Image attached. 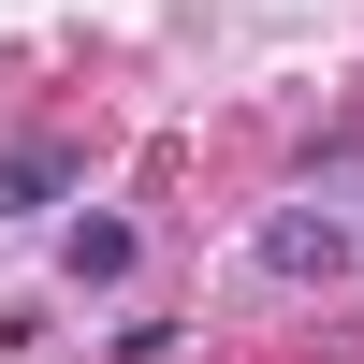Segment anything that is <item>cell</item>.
<instances>
[{
	"label": "cell",
	"instance_id": "6da1fadb",
	"mask_svg": "<svg viewBox=\"0 0 364 364\" xmlns=\"http://www.w3.org/2000/svg\"><path fill=\"white\" fill-rule=\"evenodd\" d=\"M58 190H73V146H15L0 161V219H44Z\"/></svg>",
	"mask_w": 364,
	"mask_h": 364
},
{
	"label": "cell",
	"instance_id": "7a4b0ae2",
	"mask_svg": "<svg viewBox=\"0 0 364 364\" xmlns=\"http://www.w3.org/2000/svg\"><path fill=\"white\" fill-rule=\"evenodd\" d=\"M58 262H73V291H117V277H132V219H73Z\"/></svg>",
	"mask_w": 364,
	"mask_h": 364
},
{
	"label": "cell",
	"instance_id": "3957f363",
	"mask_svg": "<svg viewBox=\"0 0 364 364\" xmlns=\"http://www.w3.org/2000/svg\"><path fill=\"white\" fill-rule=\"evenodd\" d=\"M336 248H350V233H336V219H306V204H291V219H262V262H277V277H321Z\"/></svg>",
	"mask_w": 364,
	"mask_h": 364
}]
</instances>
